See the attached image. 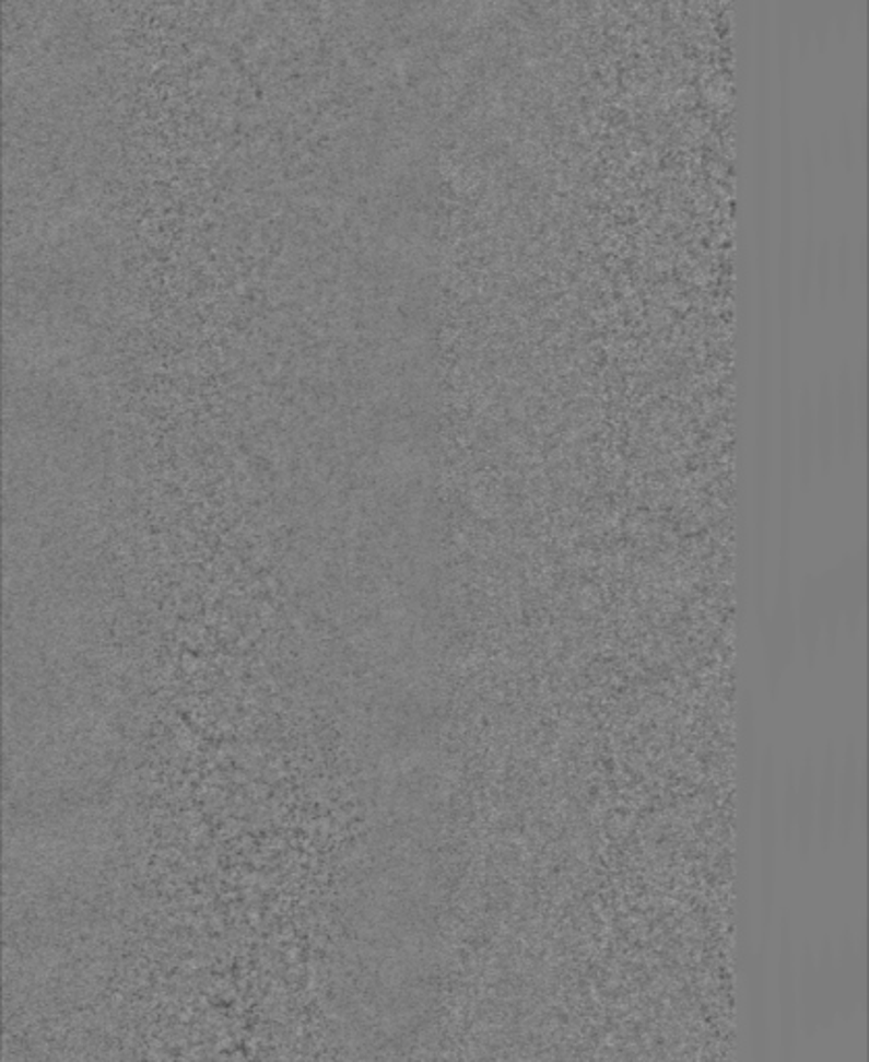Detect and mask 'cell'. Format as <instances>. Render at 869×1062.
<instances>
[{
    "instance_id": "6",
    "label": "cell",
    "mask_w": 869,
    "mask_h": 1062,
    "mask_svg": "<svg viewBox=\"0 0 869 1062\" xmlns=\"http://www.w3.org/2000/svg\"><path fill=\"white\" fill-rule=\"evenodd\" d=\"M836 754L829 747L826 760H824V772H822V786H820V842L824 849H829L832 837H834V822H836Z\"/></svg>"
},
{
    "instance_id": "1",
    "label": "cell",
    "mask_w": 869,
    "mask_h": 1062,
    "mask_svg": "<svg viewBox=\"0 0 869 1062\" xmlns=\"http://www.w3.org/2000/svg\"><path fill=\"white\" fill-rule=\"evenodd\" d=\"M774 756L766 751L760 766V878H762V941L766 943V930L772 913L774 897V876H776V839H778V814L774 797Z\"/></svg>"
},
{
    "instance_id": "2",
    "label": "cell",
    "mask_w": 869,
    "mask_h": 1062,
    "mask_svg": "<svg viewBox=\"0 0 869 1062\" xmlns=\"http://www.w3.org/2000/svg\"><path fill=\"white\" fill-rule=\"evenodd\" d=\"M778 996H780V1059L789 1061L797 1036V992L789 918L780 922V957H778Z\"/></svg>"
},
{
    "instance_id": "5",
    "label": "cell",
    "mask_w": 869,
    "mask_h": 1062,
    "mask_svg": "<svg viewBox=\"0 0 869 1062\" xmlns=\"http://www.w3.org/2000/svg\"><path fill=\"white\" fill-rule=\"evenodd\" d=\"M764 953H751V961L748 962V988H749V1022L753 1027V1040H755V1059L762 1061L760 1050L766 1043V1017H764Z\"/></svg>"
},
{
    "instance_id": "4",
    "label": "cell",
    "mask_w": 869,
    "mask_h": 1062,
    "mask_svg": "<svg viewBox=\"0 0 869 1062\" xmlns=\"http://www.w3.org/2000/svg\"><path fill=\"white\" fill-rule=\"evenodd\" d=\"M815 784H813V762L811 754L806 756V763L801 777L797 781V820H795V837L799 844V855L808 857L815 835Z\"/></svg>"
},
{
    "instance_id": "7",
    "label": "cell",
    "mask_w": 869,
    "mask_h": 1062,
    "mask_svg": "<svg viewBox=\"0 0 869 1062\" xmlns=\"http://www.w3.org/2000/svg\"><path fill=\"white\" fill-rule=\"evenodd\" d=\"M801 971V1006H803V1029L808 1036H813L820 1029V996H818V980H815V962L811 948H806Z\"/></svg>"
},
{
    "instance_id": "8",
    "label": "cell",
    "mask_w": 869,
    "mask_h": 1062,
    "mask_svg": "<svg viewBox=\"0 0 869 1062\" xmlns=\"http://www.w3.org/2000/svg\"><path fill=\"white\" fill-rule=\"evenodd\" d=\"M795 820H797V774H795V768L789 766L783 803H780V814H778V828H780V835H783L787 847H790L795 841Z\"/></svg>"
},
{
    "instance_id": "3",
    "label": "cell",
    "mask_w": 869,
    "mask_h": 1062,
    "mask_svg": "<svg viewBox=\"0 0 869 1062\" xmlns=\"http://www.w3.org/2000/svg\"><path fill=\"white\" fill-rule=\"evenodd\" d=\"M841 781H836V807H838V832L841 841L847 842L853 832L855 809L859 800V766H857V749L853 742L845 747V760L841 770Z\"/></svg>"
}]
</instances>
